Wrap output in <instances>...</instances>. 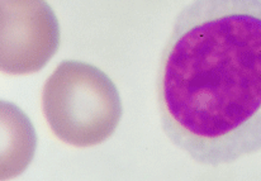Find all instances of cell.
<instances>
[{
  "label": "cell",
  "instance_id": "2",
  "mask_svg": "<svg viewBox=\"0 0 261 181\" xmlns=\"http://www.w3.org/2000/svg\"><path fill=\"white\" fill-rule=\"evenodd\" d=\"M42 109L59 140L91 147L108 140L122 118L118 89L106 72L82 61H62L47 79Z\"/></svg>",
  "mask_w": 261,
  "mask_h": 181
},
{
  "label": "cell",
  "instance_id": "3",
  "mask_svg": "<svg viewBox=\"0 0 261 181\" xmlns=\"http://www.w3.org/2000/svg\"><path fill=\"white\" fill-rule=\"evenodd\" d=\"M60 46V25L46 0H0V67L28 75L46 66Z\"/></svg>",
  "mask_w": 261,
  "mask_h": 181
},
{
  "label": "cell",
  "instance_id": "4",
  "mask_svg": "<svg viewBox=\"0 0 261 181\" xmlns=\"http://www.w3.org/2000/svg\"><path fill=\"white\" fill-rule=\"evenodd\" d=\"M2 180L22 174L35 156L37 136L30 118L17 106L2 100Z\"/></svg>",
  "mask_w": 261,
  "mask_h": 181
},
{
  "label": "cell",
  "instance_id": "1",
  "mask_svg": "<svg viewBox=\"0 0 261 181\" xmlns=\"http://www.w3.org/2000/svg\"><path fill=\"white\" fill-rule=\"evenodd\" d=\"M161 127L195 162L261 151V0H194L176 17L156 79Z\"/></svg>",
  "mask_w": 261,
  "mask_h": 181
}]
</instances>
